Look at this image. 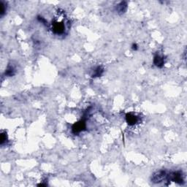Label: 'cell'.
<instances>
[{"label": "cell", "instance_id": "2", "mask_svg": "<svg viewBox=\"0 0 187 187\" xmlns=\"http://www.w3.org/2000/svg\"><path fill=\"white\" fill-rule=\"evenodd\" d=\"M65 29V24L64 20H54L51 24V29L52 31L56 34V35H62L64 33Z\"/></svg>", "mask_w": 187, "mask_h": 187}, {"label": "cell", "instance_id": "5", "mask_svg": "<svg viewBox=\"0 0 187 187\" xmlns=\"http://www.w3.org/2000/svg\"><path fill=\"white\" fill-rule=\"evenodd\" d=\"M154 64L158 68H162L164 67V63H165V58H164V56L160 55L159 53H156V55L154 56Z\"/></svg>", "mask_w": 187, "mask_h": 187}, {"label": "cell", "instance_id": "3", "mask_svg": "<svg viewBox=\"0 0 187 187\" xmlns=\"http://www.w3.org/2000/svg\"><path fill=\"white\" fill-rule=\"evenodd\" d=\"M167 176H168V172L165 170H159L154 173L151 177V181L153 183L159 184L162 181H166Z\"/></svg>", "mask_w": 187, "mask_h": 187}, {"label": "cell", "instance_id": "8", "mask_svg": "<svg viewBox=\"0 0 187 187\" xmlns=\"http://www.w3.org/2000/svg\"><path fill=\"white\" fill-rule=\"evenodd\" d=\"M103 73H104V69H103L102 67L98 66L94 69L93 73H92V75H91V77L92 78L100 77V76L103 74Z\"/></svg>", "mask_w": 187, "mask_h": 187}, {"label": "cell", "instance_id": "9", "mask_svg": "<svg viewBox=\"0 0 187 187\" xmlns=\"http://www.w3.org/2000/svg\"><path fill=\"white\" fill-rule=\"evenodd\" d=\"M15 73V70L14 67L13 66H10V65H9L8 68H7V69L5 70V75L7 76H8V77H11V76L14 75Z\"/></svg>", "mask_w": 187, "mask_h": 187}, {"label": "cell", "instance_id": "4", "mask_svg": "<svg viewBox=\"0 0 187 187\" xmlns=\"http://www.w3.org/2000/svg\"><path fill=\"white\" fill-rule=\"evenodd\" d=\"M86 128V124L84 119H81L79 121L74 124L72 127V132L73 134H78L80 132L84 131Z\"/></svg>", "mask_w": 187, "mask_h": 187}, {"label": "cell", "instance_id": "1", "mask_svg": "<svg viewBox=\"0 0 187 187\" xmlns=\"http://www.w3.org/2000/svg\"><path fill=\"white\" fill-rule=\"evenodd\" d=\"M166 181L175 182L178 184L182 185L184 184V175L181 171H174V172L168 173Z\"/></svg>", "mask_w": 187, "mask_h": 187}, {"label": "cell", "instance_id": "11", "mask_svg": "<svg viewBox=\"0 0 187 187\" xmlns=\"http://www.w3.org/2000/svg\"><path fill=\"white\" fill-rule=\"evenodd\" d=\"M8 140V135L6 133H4V132H2L1 134V145L3 146L4 143Z\"/></svg>", "mask_w": 187, "mask_h": 187}, {"label": "cell", "instance_id": "7", "mask_svg": "<svg viewBox=\"0 0 187 187\" xmlns=\"http://www.w3.org/2000/svg\"><path fill=\"white\" fill-rule=\"evenodd\" d=\"M116 10L119 14H124L127 10V3L126 2H121L116 5Z\"/></svg>", "mask_w": 187, "mask_h": 187}, {"label": "cell", "instance_id": "12", "mask_svg": "<svg viewBox=\"0 0 187 187\" xmlns=\"http://www.w3.org/2000/svg\"><path fill=\"white\" fill-rule=\"evenodd\" d=\"M132 49L133 51H137V49H138V46H137V45L136 43H133L132 45Z\"/></svg>", "mask_w": 187, "mask_h": 187}, {"label": "cell", "instance_id": "6", "mask_svg": "<svg viewBox=\"0 0 187 187\" xmlns=\"http://www.w3.org/2000/svg\"><path fill=\"white\" fill-rule=\"evenodd\" d=\"M126 121L129 126H135L139 121V118L132 113L126 114Z\"/></svg>", "mask_w": 187, "mask_h": 187}, {"label": "cell", "instance_id": "10", "mask_svg": "<svg viewBox=\"0 0 187 187\" xmlns=\"http://www.w3.org/2000/svg\"><path fill=\"white\" fill-rule=\"evenodd\" d=\"M7 10V4L4 2L1 1L0 2V15L2 17L5 14V12Z\"/></svg>", "mask_w": 187, "mask_h": 187}]
</instances>
